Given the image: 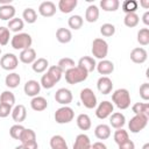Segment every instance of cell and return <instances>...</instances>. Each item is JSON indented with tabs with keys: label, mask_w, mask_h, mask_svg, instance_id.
I'll return each mask as SVG.
<instances>
[{
	"label": "cell",
	"mask_w": 149,
	"mask_h": 149,
	"mask_svg": "<svg viewBox=\"0 0 149 149\" xmlns=\"http://www.w3.org/2000/svg\"><path fill=\"white\" fill-rule=\"evenodd\" d=\"M120 2L119 0H101L100 1V7L105 12H115L119 9Z\"/></svg>",
	"instance_id": "d6a6232c"
},
{
	"label": "cell",
	"mask_w": 149,
	"mask_h": 149,
	"mask_svg": "<svg viewBox=\"0 0 149 149\" xmlns=\"http://www.w3.org/2000/svg\"><path fill=\"white\" fill-rule=\"evenodd\" d=\"M12 118L17 123L24 121L26 118H27V109H26V107L23 105H21V104L20 105H16L12 109Z\"/></svg>",
	"instance_id": "e0dca14e"
},
{
	"label": "cell",
	"mask_w": 149,
	"mask_h": 149,
	"mask_svg": "<svg viewBox=\"0 0 149 149\" xmlns=\"http://www.w3.org/2000/svg\"><path fill=\"white\" fill-rule=\"evenodd\" d=\"M76 122H77L78 128L81 129V130H88L91 128V126H92V122H91L90 116L87 114H84V113H81V114H79L77 116Z\"/></svg>",
	"instance_id": "4316f807"
},
{
	"label": "cell",
	"mask_w": 149,
	"mask_h": 149,
	"mask_svg": "<svg viewBox=\"0 0 149 149\" xmlns=\"http://www.w3.org/2000/svg\"><path fill=\"white\" fill-rule=\"evenodd\" d=\"M31 68H33V71H34V72H36V73H42V72H44V71L49 68V62H48V59H45V58H43V57L36 58V61L33 63Z\"/></svg>",
	"instance_id": "f1b7e54d"
},
{
	"label": "cell",
	"mask_w": 149,
	"mask_h": 149,
	"mask_svg": "<svg viewBox=\"0 0 149 149\" xmlns=\"http://www.w3.org/2000/svg\"><path fill=\"white\" fill-rule=\"evenodd\" d=\"M23 91L24 93L28 95V97H36L40 91H41V84L37 81V80H34V79H30L28 80L26 84H24V87H23Z\"/></svg>",
	"instance_id": "5bb4252c"
},
{
	"label": "cell",
	"mask_w": 149,
	"mask_h": 149,
	"mask_svg": "<svg viewBox=\"0 0 149 149\" xmlns=\"http://www.w3.org/2000/svg\"><path fill=\"white\" fill-rule=\"evenodd\" d=\"M132 111L135 115H146L149 118V104L148 102H136L133 105Z\"/></svg>",
	"instance_id": "4dcf8cb0"
},
{
	"label": "cell",
	"mask_w": 149,
	"mask_h": 149,
	"mask_svg": "<svg viewBox=\"0 0 149 149\" xmlns=\"http://www.w3.org/2000/svg\"><path fill=\"white\" fill-rule=\"evenodd\" d=\"M38 13L44 17L54 16L56 13V5L52 1H43L38 6Z\"/></svg>",
	"instance_id": "4fadbf2b"
},
{
	"label": "cell",
	"mask_w": 149,
	"mask_h": 149,
	"mask_svg": "<svg viewBox=\"0 0 149 149\" xmlns=\"http://www.w3.org/2000/svg\"><path fill=\"white\" fill-rule=\"evenodd\" d=\"M140 5H141L143 8H146V9L149 8V1H148V0H142V1L140 2Z\"/></svg>",
	"instance_id": "11a10c76"
},
{
	"label": "cell",
	"mask_w": 149,
	"mask_h": 149,
	"mask_svg": "<svg viewBox=\"0 0 149 149\" xmlns=\"http://www.w3.org/2000/svg\"><path fill=\"white\" fill-rule=\"evenodd\" d=\"M50 147L51 149H69L65 139L62 135H54L50 139Z\"/></svg>",
	"instance_id": "83f0119b"
},
{
	"label": "cell",
	"mask_w": 149,
	"mask_h": 149,
	"mask_svg": "<svg viewBox=\"0 0 149 149\" xmlns=\"http://www.w3.org/2000/svg\"><path fill=\"white\" fill-rule=\"evenodd\" d=\"M72 99H73V97H72L71 91L68 90V88H65V87L58 88L56 91V93H55V100L58 104H61V105L66 106V105H69L72 101Z\"/></svg>",
	"instance_id": "30bf717a"
},
{
	"label": "cell",
	"mask_w": 149,
	"mask_h": 149,
	"mask_svg": "<svg viewBox=\"0 0 149 149\" xmlns=\"http://www.w3.org/2000/svg\"><path fill=\"white\" fill-rule=\"evenodd\" d=\"M79 97H80L81 104H83L86 108L92 109V108H94V107L97 106V97H95L94 92H93L91 88H88V87L83 88V90L80 91Z\"/></svg>",
	"instance_id": "52a82bcc"
},
{
	"label": "cell",
	"mask_w": 149,
	"mask_h": 149,
	"mask_svg": "<svg viewBox=\"0 0 149 149\" xmlns=\"http://www.w3.org/2000/svg\"><path fill=\"white\" fill-rule=\"evenodd\" d=\"M20 81H21L20 74L16 73V72H12V73L7 74L6 78H5V84H6V86L9 87V88H15V87H17L19 84H20Z\"/></svg>",
	"instance_id": "f546056e"
},
{
	"label": "cell",
	"mask_w": 149,
	"mask_h": 149,
	"mask_svg": "<svg viewBox=\"0 0 149 149\" xmlns=\"http://www.w3.org/2000/svg\"><path fill=\"white\" fill-rule=\"evenodd\" d=\"M20 141L22 144L24 143H28V142H33V141H36V134L33 129H27L24 128V130L22 132L21 136H20Z\"/></svg>",
	"instance_id": "d590c367"
},
{
	"label": "cell",
	"mask_w": 149,
	"mask_h": 149,
	"mask_svg": "<svg viewBox=\"0 0 149 149\" xmlns=\"http://www.w3.org/2000/svg\"><path fill=\"white\" fill-rule=\"evenodd\" d=\"M0 102L12 107L15 104V95H14V93H12L10 91H3L0 94Z\"/></svg>",
	"instance_id": "74e56055"
},
{
	"label": "cell",
	"mask_w": 149,
	"mask_h": 149,
	"mask_svg": "<svg viewBox=\"0 0 149 149\" xmlns=\"http://www.w3.org/2000/svg\"><path fill=\"white\" fill-rule=\"evenodd\" d=\"M22 17L27 23H35L37 20V13L34 8H26L22 13Z\"/></svg>",
	"instance_id": "8d00e7d4"
},
{
	"label": "cell",
	"mask_w": 149,
	"mask_h": 149,
	"mask_svg": "<svg viewBox=\"0 0 149 149\" xmlns=\"http://www.w3.org/2000/svg\"><path fill=\"white\" fill-rule=\"evenodd\" d=\"M90 147H91V141L86 134L77 135L73 143V149H90Z\"/></svg>",
	"instance_id": "44dd1931"
},
{
	"label": "cell",
	"mask_w": 149,
	"mask_h": 149,
	"mask_svg": "<svg viewBox=\"0 0 149 149\" xmlns=\"http://www.w3.org/2000/svg\"><path fill=\"white\" fill-rule=\"evenodd\" d=\"M100 34L105 37H111L115 34V27L112 23H104L100 27Z\"/></svg>",
	"instance_id": "7bdbcfd3"
},
{
	"label": "cell",
	"mask_w": 149,
	"mask_h": 149,
	"mask_svg": "<svg viewBox=\"0 0 149 149\" xmlns=\"http://www.w3.org/2000/svg\"><path fill=\"white\" fill-rule=\"evenodd\" d=\"M41 86L42 87H44V88H47V90H49V88H52L55 85H56V83L45 73V74H43L42 76V78H41Z\"/></svg>",
	"instance_id": "7dc6e473"
},
{
	"label": "cell",
	"mask_w": 149,
	"mask_h": 149,
	"mask_svg": "<svg viewBox=\"0 0 149 149\" xmlns=\"http://www.w3.org/2000/svg\"><path fill=\"white\" fill-rule=\"evenodd\" d=\"M9 114H12V107L0 102V118H7Z\"/></svg>",
	"instance_id": "681fc988"
},
{
	"label": "cell",
	"mask_w": 149,
	"mask_h": 149,
	"mask_svg": "<svg viewBox=\"0 0 149 149\" xmlns=\"http://www.w3.org/2000/svg\"><path fill=\"white\" fill-rule=\"evenodd\" d=\"M65 72V80L68 84H71V85H74V84H78V83H81L84 80L87 79L88 77V73L83 70L79 66H74V68H71Z\"/></svg>",
	"instance_id": "7a4b0ae2"
},
{
	"label": "cell",
	"mask_w": 149,
	"mask_h": 149,
	"mask_svg": "<svg viewBox=\"0 0 149 149\" xmlns=\"http://www.w3.org/2000/svg\"><path fill=\"white\" fill-rule=\"evenodd\" d=\"M94 135L99 140H107L111 136V127L105 123L98 125L94 129Z\"/></svg>",
	"instance_id": "7402d4cb"
},
{
	"label": "cell",
	"mask_w": 149,
	"mask_h": 149,
	"mask_svg": "<svg viewBox=\"0 0 149 149\" xmlns=\"http://www.w3.org/2000/svg\"><path fill=\"white\" fill-rule=\"evenodd\" d=\"M142 21H143V23H144L146 26L149 24V12H146V13L143 14V16H142Z\"/></svg>",
	"instance_id": "db71d44e"
},
{
	"label": "cell",
	"mask_w": 149,
	"mask_h": 149,
	"mask_svg": "<svg viewBox=\"0 0 149 149\" xmlns=\"http://www.w3.org/2000/svg\"><path fill=\"white\" fill-rule=\"evenodd\" d=\"M20 61L24 64H33L35 61H36V51L33 49V48H28V49H24L20 52V56H19Z\"/></svg>",
	"instance_id": "d6986e66"
},
{
	"label": "cell",
	"mask_w": 149,
	"mask_h": 149,
	"mask_svg": "<svg viewBox=\"0 0 149 149\" xmlns=\"http://www.w3.org/2000/svg\"><path fill=\"white\" fill-rule=\"evenodd\" d=\"M142 149H149V143H146V144L142 147Z\"/></svg>",
	"instance_id": "6f0895ef"
},
{
	"label": "cell",
	"mask_w": 149,
	"mask_h": 149,
	"mask_svg": "<svg viewBox=\"0 0 149 149\" xmlns=\"http://www.w3.org/2000/svg\"><path fill=\"white\" fill-rule=\"evenodd\" d=\"M9 30L6 27H0V45H6L9 42Z\"/></svg>",
	"instance_id": "bcb514c9"
},
{
	"label": "cell",
	"mask_w": 149,
	"mask_h": 149,
	"mask_svg": "<svg viewBox=\"0 0 149 149\" xmlns=\"http://www.w3.org/2000/svg\"><path fill=\"white\" fill-rule=\"evenodd\" d=\"M91 51H92V55L95 58H99L100 61L105 59L107 54H108V44L104 38H99V37L94 38L93 42H92Z\"/></svg>",
	"instance_id": "277c9868"
},
{
	"label": "cell",
	"mask_w": 149,
	"mask_h": 149,
	"mask_svg": "<svg viewBox=\"0 0 149 149\" xmlns=\"http://www.w3.org/2000/svg\"><path fill=\"white\" fill-rule=\"evenodd\" d=\"M30 107H31L34 111H36V112H42V111H44V109L48 107V101H47L45 98L36 95V97H34V98L31 99V101H30Z\"/></svg>",
	"instance_id": "603a6c76"
},
{
	"label": "cell",
	"mask_w": 149,
	"mask_h": 149,
	"mask_svg": "<svg viewBox=\"0 0 149 149\" xmlns=\"http://www.w3.org/2000/svg\"><path fill=\"white\" fill-rule=\"evenodd\" d=\"M113 137H114V141H115V143H116L118 146L121 144V143H123V142H126L127 140H129V136H128L127 130H125V129H122V128L116 129Z\"/></svg>",
	"instance_id": "60d3db41"
},
{
	"label": "cell",
	"mask_w": 149,
	"mask_h": 149,
	"mask_svg": "<svg viewBox=\"0 0 149 149\" xmlns=\"http://www.w3.org/2000/svg\"><path fill=\"white\" fill-rule=\"evenodd\" d=\"M98 19H99V8L95 5H90L85 12V20L90 23H93Z\"/></svg>",
	"instance_id": "d4e9b609"
},
{
	"label": "cell",
	"mask_w": 149,
	"mask_h": 149,
	"mask_svg": "<svg viewBox=\"0 0 149 149\" xmlns=\"http://www.w3.org/2000/svg\"><path fill=\"white\" fill-rule=\"evenodd\" d=\"M137 7H139V3H137V1H135V0H126V1H123L122 5H121V8H122V10H123L126 14L135 13L136 9H137Z\"/></svg>",
	"instance_id": "f35d334b"
},
{
	"label": "cell",
	"mask_w": 149,
	"mask_h": 149,
	"mask_svg": "<svg viewBox=\"0 0 149 149\" xmlns=\"http://www.w3.org/2000/svg\"><path fill=\"white\" fill-rule=\"evenodd\" d=\"M15 13H16L15 7L9 3H5V5L0 6V19L1 20L10 21L12 19L15 17Z\"/></svg>",
	"instance_id": "2e32d148"
},
{
	"label": "cell",
	"mask_w": 149,
	"mask_h": 149,
	"mask_svg": "<svg viewBox=\"0 0 149 149\" xmlns=\"http://www.w3.org/2000/svg\"><path fill=\"white\" fill-rule=\"evenodd\" d=\"M140 97L143 100H149V84L148 83H143L140 86Z\"/></svg>",
	"instance_id": "c3c4849f"
},
{
	"label": "cell",
	"mask_w": 149,
	"mask_h": 149,
	"mask_svg": "<svg viewBox=\"0 0 149 149\" xmlns=\"http://www.w3.org/2000/svg\"><path fill=\"white\" fill-rule=\"evenodd\" d=\"M126 123V118L122 113L120 112H115V113H112L109 115V125L115 128V129H119V128H122Z\"/></svg>",
	"instance_id": "ac0fdd59"
},
{
	"label": "cell",
	"mask_w": 149,
	"mask_h": 149,
	"mask_svg": "<svg viewBox=\"0 0 149 149\" xmlns=\"http://www.w3.org/2000/svg\"><path fill=\"white\" fill-rule=\"evenodd\" d=\"M73 118H74V112L69 106H63L55 112V121L59 125L69 123L73 120Z\"/></svg>",
	"instance_id": "5b68a950"
},
{
	"label": "cell",
	"mask_w": 149,
	"mask_h": 149,
	"mask_svg": "<svg viewBox=\"0 0 149 149\" xmlns=\"http://www.w3.org/2000/svg\"><path fill=\"white\" fill-rule=\"evenodd\" d=\"M33 38L27 33H17L15 34L10 40V45L15 50H24L31 47Z\"/></svg>",
	"instance_id": "3957f363"
},
{
	"label": "cell",
	"mask_w": 149,
	"mask_h": 149,
	"mask_svg": "<svg viewBox=\"0 0 149 149\" xmlns=\"http://www.w3.org/2000/svg\"><path fill=\"white\" fill-rule=\"evenodd\" d=\"M137 42L143 47L149 44V29L148 28H142L137 31Z\"/></svg>",
	"instance_id": "b9f144b4"
},
{
	"label": "cell",
	"mask_w": 149,
	"mask_h": 149,
	"mask_svg": "<svg viewBox=\"0 0 149 149\" xmlns=\"http://www.w3.org/2000/svg\"><path fill=\"white\" fill-rule=\"evenodd\" d=\"M77 6V0H59L58 2V9L64 13V14H68V13H71Z\"/></svg>",
	"instance_id": "484cf974"
},
{
	"label": "cell",
	"mask_w": 149,
	"mask_h": 149,
	"mask_svg": "<svg viewBox=\"0 0 149 149\" xmlns=\"http://www.w3.org/2000/svg\"><path fill=\"white\" fill-rule=\"evenodd\" d=\"M90 149H107V147L102 142H94L93 144H91Z\"/></svg>",
	"instance_id": "816d5d0a"
},
{
	"label": "cell",
	"mask_w": 149,
	"mask_h": 149,
	"mask_svg": "<svg viewBox=\"0 0 149 149\" xmlns=\"http://www.w3.org/2000/svg\"><path fill=\"white\" fill-rule=\"evenodd\" d=\"M97 87H98V91L101 93V94H108L112 92V88H113V83H112V79L108 78L107 76H102L98 79L97 81Z\"/></svg>",
	"instance_id": "8fae6325"
},
{
	"label": "cell",
	"mask_w": 149,
	"mask_h": 149,
	"mask_svg": "<svg viewBox=\"0 0 149 149\" xmlns=\"http://www.w3.org/2000/svg\"><path fill=\"white\" fill-rule=\"evenodd\" d=\"M24 27V23H23V20L22 19H19V17H14L10 21H8V24H7V28L9 31H14V33H19L23 29Z\"/></svg>",
	"instance_id": "836d02e7"
},
{
	"label": "cell",
	"mask_w": 149,
	"mask_h": 149,
	"mask_svg": "<svg viewBox=\"0 0 149 149\" xmlns=\"http://www.w3.org/2000/svg\"><path fill=\"white\" fill-rule=\"evenodd\" d=\"M119 149H135V143L132 140H127L126 142L119 144Z\"/></svg>",
	"instance_id": "f907efd6"
},
{
	"label": "cell",
	"mask_w": 149,
	"mask_h": 149,
	"mask_svg": "<svg viewBox=\"0 0 149 149\" xmlns=\"http://www.w3.org/2000/svg\"><path fill=\"white\" fill-rule=\"evenodd\" d=\"M0 55H1V48H0Z\"/></svg>",
	"instance_id": "680465c9"
},
{
	"label": "cell",
	"mask_w": 149,
	"mask_h": 149,
	"mask_svg": "<svg viewBox=\"0 0 149 149\" xmlns=\"http://www.w3.org/2000/svg\"><path fill=\"white\" fill-rule=\"evenodd\" d=\"M24 130V127L22 126V125H14V126H12L10 127V129H9V135H10V137L12 139H14V140H20V136H21V134H22V132Z\"/></svg>",
	"instance_id": "f6af8a7d"
},
{
	"label": "cell",
	"mask_w": 149,
	"mask_h": 149,
	"mask_svg": "<svg viewBox=\"0 0 149 149\" xmlns=\"http://www.w3.org/2000/svg\"><path fill=\"white\" fill-rule=\"evenodd\" d=\"M56 38L59 43H69L72 40V34L68 28H58L56 30Z\"/></svg>",
	"instance_id": "cb8c5ba5"
},
{
	"label": "cell",
	"mask_w": 149,
	"mask_h": 149,
	"mask_svg": "<svg viewBox=\"0 0 149 149\" xmlns=\"http://www.w3.org/2000/svg\"><path fill=\"white\" fill-rule=\"evenodd\" d=\"M15 149H26V148H24L23 144H20V146H17V147H15Z\"/></svg>",
	"instance_id": "9f6ffc18"
},
{
	"label": "cell",
	"mask_w": 149,
	"mask_h": 149,
	"mask_svg": "<svg viewBox=\"0 0 149 149\" xmlns=\"http://www.w3.org/2000/svg\"><path fill=\"white\" fill-rule=\"evenodd\" d=\"M112 101L119 109H127L130 106V94L127 88H118L112 94Z\"/></svg>",
	"instance_id": "6da1fadb"
},
{
	"label": "cell",
	"mask_w": 149,
	"mask_h": 149,
	"mask_svg": "<svg viewBox=\"0 0 149 149\" xmlns=\"http://www.w3.org/2000/svg\"><path fill=\"white\" fill-rule=\"evenodd\" d=\"M148 116L146 115H134L130 121L128 122V128L132 133L136 134V133H140L142 129H144L148 125Z\"/></svg>",
	"instance_id": "8992f818"
},
{
	"label": "cell",
	"mask_w": 149,
	"mask_h": 149,
	"mask_svg": "<svg viewBox=\"0 0 149 149\" xmlns=\"http://www.w3.org/2000/svg\"><path fill=\"white\" fill-rule=\"evenodd\" d=\"M83 23H84V20H83V17H81L80 15H72V16H70L69 20H68L69 27L72 28V29H74V30L80 29L81 26H83Z\"/></svg>",
	"instance_id": "ab89813d"
},
{
	"label": "cell",
	"mask_w": 149,
	"mask_h": 149,
	"mask_svg": "<svg viewBox=\"0 0 149 149\" xmlns=\"http://www.w3.org/2000/svg\"><path fill=\"white\" fill-rule=\"evenodd\" d=\"M63 71H66V70H69V69H71V68H74L76 66V64H74V61L72 59V58H70V57H64V58H61L59 61H58V64H57Z\"/></svg>",
	"instance_id": "ee69618b"
},
{
	"label": "cell",
	"mask_w": 149,
	"mask_h": 149,
	"mask_svg": "<svg viewBox=\"0 0 149 149\" xmlns=\"http://www.w3.org/2000/svg\"><path fill=\"white\" fill-rule=\"evenodd\" d=\"M147 58H148V54L144 48L139 47V48H134L130 51V59H132V62H134L136 64L144 63L147 61Z\"/></svg>",
	"instance_id": "7c38bea8"
},
{
	"label": "cell",
	"mask_w": 149,
	"mask_h": 149,
	"mask_svg": "<svg viewBox=\"0 0 149 149\" xmlns=\"http://www.w3.org/2000/svg\"><path fill=\"white\" fill-rule=\"evenodd\" d=\"M17 65H19V58L14 54L7 52L3 56H1V58H0V66L3 70L12 71V70L16 69Z\"/></svg>",
	"instance_id": "ba28073f"
},
{
	"label": "cell",
	"mask_w": 149,
	"mask_h": 149,
	"mask_svg": "<svg viewBox=\"0 0 149 149\" xmlns=\"http://www.w3.org/2000/svg\"><path fill=\"white\" fill-rule=\"evenodd\" d=\"M77 66L81 68V69L85 70L87 73H90V72H92V71L95 69L97 63H95V61H94L93 57L84 56V57H81V58L78 61V65H77Z\"/></svg>",
	"instance_id": "9a60e30c"
},
{
	"label": "cell",
	"mask_w": 149,
	"mask_h": 149,
	"mask_svg": "<svg viewBox=\"0 0 149 149\" xmlns=\"http://www.w3.org/2000/svg\"><path fill=\"white\" fill-rule=\"evenodd\" d=\"M95 68L100 74H111L114 71V64L108 59H101Z\"/></svg>",
	"instance_id": "ffe728a7"
},
{
	"label": "cell",
	"mask_w": 149,
	"mask_h": 149,
	"mask_svg": "<svg viewBox=\"0 0 149 149\" xmlns=\"http://www.w3.org/2000/svg\"><path fill=\"white\" fill-rule=\"evenodd\" d=\"M113 111H114L113 104L109 102V101H107V100H105V101H101L98 105V107L95 109V115H97L98 119L104 120V119L108 118L113 113Z\"/></svg>",
	"instance_id": "9c48e42d"
},
{
	"label": "cell",
	"mask_w": 149,
	"mask_h": 149,
	"mask_svg": "<svg viewBox=\"0 0 149 149\" xmlns=\"http://www.w3.org/2000/svg\"><path fill=\"white\" fill-rule=\"evenodd\" d=\"M63 70L58 66V65H52V66H49L48 68V71H47V74L55 81V83H58L63 76Z\"/></svg>",
	"instance_id": "1f68e13d"
},
{
	"label": "cell",
	"mask_w": 149,
	"mask_h": 149,
	"mask_svg": "<svg viewBox=\"0 0 149 149\" xmlns=\"http://www.w3.org/2000/svg\"><path fill=\"white\" fill-rule=\"evenodd\" d=\"M22 144V143H21ZM26 149H38V144L36 141H33V142H28V143H24L23 144Z\"/></svg>",
	"instance_id": "f5cc1de1"
},
{
	"label": "cell",
	"mask_w": 149,
	"mask_h": 149,
	"mask_svg": "<svg viewBox=\"0 0 149 149\" xmlns=\"http://www.w3.org/2000/svg\"><path fill=\"white\" fill-rule=\"evenodd\" d=\"M139 22H140V17L136 13H129V14L125 15V19H123L125 26H127L129 28H134L139 24Z\"/></svg>",
	"instance_id": "e575fe53"
}]
</instances>
